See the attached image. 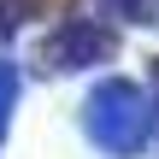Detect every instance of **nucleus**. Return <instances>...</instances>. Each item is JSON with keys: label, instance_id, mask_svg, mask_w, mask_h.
I'll return each instance as SVG.
<instances>
[{"label": "nucleus", "instance_id": "obj_1", "mask_svg": "<svg viewBox=\"0 0 159 159\" xmlns=\"http://www.w3.org/2000/svg\"><path fill=\"white\" fill-rule=\"evenodd\" d=\"M83 130H89V142H94L100 153L130 159V153H142V148L153 142V100H148L136 83L112 77V83H100V89L89 94Z\"/></svg>", "mask_w": 159, "mask_h": 159}, {"label": "nucleus", "instance_id": "obj_2", "mask_svg": "<svg viewBox=\"0 0 159 159\" xmlns=\"http://www.w3.org/2000/svg\"><path fill=\"white\" fill-rule=\"evenodd\" d=\"M112 30H100V24H89V18H71V24H59L47 41H41V65L47 71H83V65H94V59H112Z\"/></svg>", "mask_w": 159, "mask_h": 159}, {"label": "nucleus", "instance_id": "obj_3", "mask_svg": "<svg viewBox=\"0 0 159 159\" xmlns=\"http://www.w3.org/2000/svg\"><path fill=\"white\" fill-rule=\"evenodd\" d=\"M12 100H18V71L0 65V136H6V124H12Z\"/></svg>", "mask_w": 159, "mask_h": 159}]
</instances>
